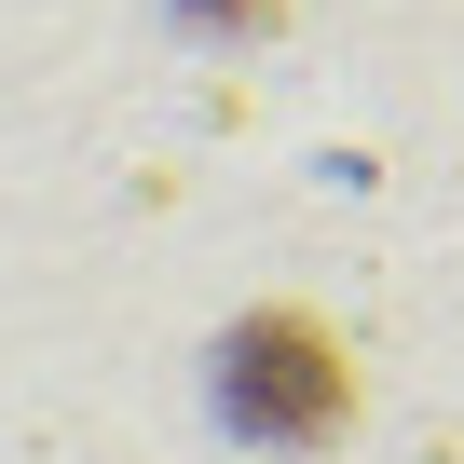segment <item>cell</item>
Here are the masks:
<instances>
[{
	"label": "cell",
	"mask_w": 464,
	"mask_h": 464,
	"mask_svg": "<svg viewBox=\"0 0 464 464\" xmlns=\"http://www.w3.org/2000/svg\"><path fill=\"white\" fill-rule=\"evenodd\" d=\"M205 28H260V14H287V0H191Z\"/></svg>",
	"instance_id": "7a4b0ae2"
},
{
	"label": "cell",
	"mask_w": 464,
	"mask_h": 464,
	"mask_svg": "<svg viewBox=\"0 0 464 464\" xmlns=\"http://www.w3.org/2000/svg\"><path fill=\"white\" fill-rule=\"evenodd\" d=\"M205 396H218V423L246 437V450H328L355 423V355H342V328L314 301H260V314L218 328Z\"/></svg>",
	"instance_id": "6da1fadb"
}]
</instances>
